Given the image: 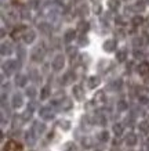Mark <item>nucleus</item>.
Instances as JSON below:
<instances>
[{
	"label": "nucleus",
	"mask_w": 149,
	"mask_h": 151,
	"mask_svg": "<svg viewBox=\"0 0 149 151\" xmlns=\"http://www.w3.org/2000/svg\"><path fill=\"white\" fill-rule=\"evenodd\" d=\"M63 65H65V58H63L62 54H58L53 61V69L54 71H61L63 68Z\"/></svg>",
	"instance_id": "f257e3e1"
},
{
	"label": "nucleus",
	"mask_w": 149,
	"mask_h": 151,
	"mask_svg": "<svg viewBox=\"0 0 149 151\" xmlns=\"http://www.w3.org/2000/svg\"><path fill=\"white\" fill-rule=\"evenodd\" d=\"M43 57H44V49L43 47H36L32 53V60L33 61H40Z\"/></svg>",
	"instance_id": "f03ea898"
},
{
	"label": "nucleus",
	"mask_w": 149,
	"mask_h": 151,
	"mask_svg": "<svg viewBox=\"0 0 149 151\" xmlns=\"http://www.w3.org/2000/svg\"><path fill=\"white\" fill-rule=\"evenodd\" d=\"M40 116L43 119H46V121H50V119H53V116H54V114H53V111L50 110V108H41L40 110Z\"/></svg>",
	"instance_id": "7ed1b4c3"
},
{
	"label": "nucleus",
	"mask_w": 149,
	"mask_h": 151,
	"mask_svg": "<svg viewBox=\"0 0 149 151\" xmlns=\"http://www.w3.org/2000/svg\"><path fill=\"white\" fill-rule=\"evenodd\" d=\"M15 67H17V63L15 61H11V60H9L7 63H6L4 65H3V68H4V72L7 73H11L15 69Z\"/></svg>",
	"instance_id": "20e7f679"
},
{
	"label": "nucleus",
	"mask_w": 149,
	"mask_h": 151,
	"mask_svg": "<svg viewBox=\"0 0 149 151\" xmlns=\"http://www.w3.org/2000/svg\"><path fill=\"white\" fill-rule=\"evenodd\" d=\"M115 47H116V42L113 40V39H109V40H106L104 43V50L108 51V53L115 50Z\"/></svg>",
	"instance_id": "39448f33"
},
{
	"label": "nucleus",
	"mask_w": 149,
	"mask_h": 151,
	"mask_svg": "<svg viewBox=\"0 0 149 151\" xmlns=\"http://www.w3.org/2000/svg\"><path fill=\"white\" fill-rule=\"evenodd\" d=\"M73 96L76 97L77 100H83V97H84V92H83V89L81 86H73Z\"/></svg>",
	"instance_id": "423d86ee"
},
{
	"label": "nucleus",
	"mask_w": 149,
	"mask_h": 151,
	"mask_svg": "<svg viewBox=\"0 0 149 151\" xmlns=\"http://www.w3.org/2000/svg\"><path fill=\"white\" fill-rule=\"evenodd\" d=\"M22 103H24V100H22V96L21 94H14L13 96V107L14 108H18V107H21L22 105Z\"/></svg>",
	"instance_id": "0eeeda50"
},
{
	"label": "nucleus",
	"mask_w": 149,
	"mask_h": 151,
	"mask_svg": "<svg viewBox=\"0 0 149 151\" xmlns=\"http://www.w3.org/2000/svg\"><path fill=\"white\" fill-rule=\"evenodd\" d=\"M126 144L127 146H130V147H133V146H135L137 144V136L134 134V133H128V134H127Z\"/></svg>",
	"instance_id": "6e6552de"
},
{
	"label": "nucleus",
	"mask_w": 149,
	"mask_h": 151,
	"mask_svg": "<svg viewBox=\"0 0 149 151\" xmlns=\"http://www.w3.org/2000/svg\"><path fill=\"white\" fill-rule=\"evenodd\" d=\"M35 37H36L35 31H28V32L24 35V42H25V43H32V42L35 40Z\"/></svg>",
	"instance_id": "1a4fd4ad"
},
{
	"label": "nucleus",
	"mask_w": 149,
	"mask_h": 151,
	"mask_svg": "<svg viewBox=\"0 0 149 151\" xmlns=\"http://www.w3.org/2000/svg\"><path fill=\"white\" fill-rule=\"evenodd\" d=\"M88 29H90V24L86 22V21H80V22L77 24V31H79V32L84 33V32H87Z\"/></svg>",
	"instance_id": "9d476101"
},
{
	"label": "nucleus",
	"mask_w": 149,
	"mask_h": 151,
	"mask_svg": "<svg viewBox=\"0 0 149 151\" xmlns=\"http://www.w3.org/2000/svg\"><path fill=\"white\" fill-rule=\"evenodd\" d=\"M138 73H141V75L149 73V64L148 63H141V64L138 65Z\"/></svg>",
	"instance_id": "9b49d317"
},
{
	"label": "nucleus",
	"mask_w": 149,
	"mask_h": 151,
	"mask_svg": "<svg viewBox=\"0 0 149 151\" xmlns=\"http://www.w3.org/2000/svg\"><path fill=\"white\" fill-rule=\"evenodd\" d=\"M75 36H76V32H75L73 29H69V31H66V32H65L63 39H65V42H66V43H69V42H72L73 39H75Z\"/></svg>",
	"instance_id": "f8f14e48"
},
{
	"label": "nucleus",
	"mask_w": 149,
	"mask_h": 151,
	"mask_svg": "<svg viewBox=\"0 0 149 151\" xmlns=\"http://www.w3.org/2000/svg\"><path fill=\"white\" fill-rule=\"evenodd\" d=\"M138 129H140L141 133L146 134V133H149V124L146 121H142V122H140V125H138Z\"/></svg>",
	"instance_id": "ddd939ff"
},
{
	"label": "nucleus",
	"mask_w": 149,
	"mask_h": 151,
	"mask_svg": "<svg viewBox=\"0 0 149 151\" xmlns=\"http://www.w3.org/2000/svg\"><path fill=\"white\" fill-rule=\"evenodd\" d=\"M98 85H99L98 76H91V78H88V87H90V89H94V87H97Z\"/></svg>",
	"instance_id": "4468645a"
},
{
	"label": "nucleus",
	"mask_w": 149,
	"mask_h": 151,
	"mask_svg": "<svg viewBox=\"0 0 149 151\" xmlns=\"http://www.w3.org/2000/svg\"><path fill=\"white\" fill-rule=\"evenodd\" d=\"M26 76L25 75H17V78H15V83L18 85V86H25L26 85Z\"/></svg>",
	"instance_id": "2eb2a0df"
},
{
	"label": "nucleus",
	"mask_w": 149,
	"mask_h": 151,
	"mask_svg": "<svg viewBox=\"0 0 149 151\" xmlns=\"http://www.w3.org/2000/svg\"><path fill=\"white\" fill-rule=\"evenodd\" d=\"M11 53V45L10 43H3L1 45V54L6 55V54H10Z\"/></svg>",
	"instance_id": "dca6fc26"
},
{
	"label": "nucleus",
	"mask_w": 149,
	"mask_h": 151,
	"mask_svg": "<svg viewBox=\"0 0 149 151\" xmlns=\"http://www.w3.org/2000/svg\"><path fill=\"white\" fill-rule=\"evenodd\" d=\"M108 6H109V9L113 10V11H116V10L119 9V1L118 0H108Z\"/></svg>",
	"instance_id": "f3484780"
},
{
	"label": "nucleus",
	"mask_w": 149,
	"mask_h": 151,
	"mask_svg": "<svg viewBox=\"0 0 149 151\" xmlns=\"http://www.w3.org/2000/svg\"><path fill=\"white\" fill-rule=\"evenodd\" d=\"M113 132H115L116 136H122L123 134V126L120 124H116L115 126H113Z\"/></svg>",
	"instance_id": "a211bd4d"
},
{
	"label": "nucleus",
	"mask_w": 149,
	"mask_h": 151,
	"mask_svg": "<svg viewBox=\"0 0 149 151\" xmlns=\"http://www.w3.org/2000/svg\"><path fill=\"white\" fill-rule=\"evenodd\" d=\"M131 22L134 24L135 27H138V25H142V24H144V18H142L141 15H135L134 18L131 19Z\"/></svg>",
	"instance_id": "6ab92c4d"
},
{
	"label": "nucleus",
	"mask_w": 149,
	"mask_h": 151,
	"mask_svg": "<svg viewBox=\"0 0 149 151\" xmlns=\"http://www.w3.org/2000/svg\"><path fill=\"white\" fill-rule=\"evenodd\" d=\"M48 96H50V89L47 86L43 87V89H41V93H40V99L41 100H46Z\"/></svg>",
	"instance_id": "aec40b11"
},
{
	"label": "nucleus",
	"mask_w": 149,
	"mask_h": 151,
	"mask_svg": "<svg viewBox=\"0 0 149 151\" xmlns=\"http://www.w3.org/2000/svg\"><path fill=\"white\" fill-rule=\"evenodd\" d=\"M72 108V101L69 100V99H65V100L62 101V110H71Z\"/></svg>",
	"instance_id": "412c9836"
},
{
	"label": "nucleus",
	"mask_w": 149,
	"mask_h": 151,
	"mask_svg": "<svg viewBox=\"0 0 149 151\" xmlns=\"http://www.w3.org/2000/svg\"><path fill=\"white\" fill-rule=\"evenodd\" d=\"M35 130H36V133H39V134H40V133H43L46 130V126L43 124L36 122V124H35Z\"/></svg>",
	"instance_id": "4be33fe9"
},
{
	"label": "nucleus",
	"mask_w": 149,
	"mask_h": 151,
	"mask_svg": "<svg viewBox=\"0 0 149 151\" xmlns=\"http://www.w3.org/2000/svg\"><path fill=\"white\" fill-rule=\"evenodd\" d=\"M98 137H99V140H101V142H108V140H109V133L106 132V130H104V132H101L98 134Z\"/></svg>",
	"instance_id": "5701e85b"
},
{
	"label": "nucleus",
	"mask_w": 149,
	"mask_h": 151,
	"mask_svg": "<svg viewBox=\"0 0 149 151\" xmlns=\"http://www.w3.org/2000/svg\"><path fill=\"white\" fill-rule=\"evenodd\" d=\"M126 55H127L126 50H120V51H118L116 58H118V61H124V60H126Z\"/></svg>",
	"instance_id": "b1692460"
},
{
	"label": "nucleus",
	"mask_w": 149,
	"mask_h": 151,
	"mask_svg": "<svg viewBox=\"0 0 149 151\" xmlns=\"http://www.w3.org/2000/svg\"><path fill=\"white\" fill-rule=\"evenodd\" d=\"M95 101H98V103H104L105 101V93L104 92H98L95 94Z\"/></svg>",
	"instance_id": "393cba45"
},
{
	"label": "nucleus",
	"mask_w": 149,
	"mask_h": 151,
	"mask_svg": "<svg viewBox=\"0 0 149 151\" xmlns=\"http://www.w3.org/2000/svg\"><path fill=\"white\" fill-rule=\"evenodd\" d=\"M63 151H76V146L75 143H66L63 147Z\"/></svg>",
	"instance_id": "a878e982"
},
{
	"label": "nucleus",
	"mask_w": 149,
	"mask_h": 151,
	"mask_svg": "<svg viewBox=\"0 0 149 151\" xmlns=\"http://www.w3.org/2000/svg\"><path fill=\"white\" fill-rule=\"evenodd\" d=\"M26 142L28 143H29V144H31V146H32V144H35V142H36V139H35V137H33V133H26Z\"/></svg>",
	"instance_id": "bb28decb"
},
{
	"label": "nucleus",
	"mask_w": 149,
	"mask_h": 151,
	"mask_svg": "<svg viewBox=\"0 0 149 151\" xmlns=\"http://www.w3.org/2000/svg\"><path fill=\"white\" fill-rule=\"evenodd\" d=\"M59 126H61L63 130H68V129L71 128V122H69V121H61V122H59Z\"/></svg>",
	"instance_id": "cd10ccee"
},
{
	"label": "nucleus",
	"mask_w": 149,
	"mask_h": 151,
	"mask_svg": "<svg viewBox=\"0 0 149 151\" xmlns=\"http://www.w3.org/2000/svg\"><path fill=\"white\" fill-rule=\"evenodd\" d=\"M39 29H41V31H43V32H48L50 31V27H48V24H46V22H43V24H40V25H39Z\"/></svg>",
	"instance_id": "c85d7f7f"
},
{
	"label": "nucleus",
	"mask_w": 149,
	"mask_h": 151,
	"mask_svg": "<svg viewBox=\"0 0 149 151\" xmlns=\"http://www.w3.org/2000/svg\"><path fill=\"white\" fill-rule=\"evenodd\" d=\"M126 108H127L126 101H119V103H118V110L119 111H124Z\"/></svg>",
	"instance_id": "c756f323"
},
{
	"label": "nucleus",
	"mask_w": 149,
	"mask_h": 151,
	"mask_svg": "<svg viewBox=\"0 0 149 151\" xmlns=\"http://www.w3.org/2000/svg\"><path fill=\"white\" fill-rule=\"evenodd\" d=\"M26 94L28 97H35L36 96V90H35V87H29L26 90Z\"/></svg>",
	"instance_id": "7c9ffc66"
},
{
	"label": "nucleus",
	"mask_w": 149,
	"mask_h": 151,
	"mask_svg": "<svg viewBox=\"0 0 149 151\" xmlns=\"http://www.w3.org/2000/svg\"><path fill=\"white\" fill-rule=\"evenodd\" d=\"M133 45H134L135 47L142 46V39H141V37H135V39L133 40Z\"/></svg>",
	"instance_id": "2f4dec72"
},
{
	"label": "nucleus",
	"mask_w": 149,
	"mask_h": 151,
	"mask_svg": "<svg viewBox=\"0 0 149 151\" xmlns=\"http://www.w3.org/2000/svg\"><path fill=\"white\" fill-rule=\"evenodd\" d=\"M134 9L138 10V11H144V10H145V4L142 3V1H140V3H137V4L134 6Z\"/></svg>",
	"instance_id": "473e14b6"
},
{
	"label": "nucleus",
	"mask_w": 149,
	"mask_h": 151,
	"mask_svg": "<svg viewBox=\"0 0 149 151\" xmlns=\"http://www.w3.org/2000/svg\"><path fill=\"white\" fill-rule=\"evenodd\" d=\"M81 143H83V146L84 147H91V139L90 137H84Z\"/></svg>",
	"instance_id": "72a5a7b5"
},
{
	"label": "nucleus",
	"mask_w": 149,
	"mask_h": 151,
	"mask_svg": "<svg viewBox=\"0 0 149 151\" xmlns=\"http://www.w3.org/2000/svg\"><path fill=\"white\" fill-rule=\"evenodd\" d=\"M116 22H118L119 25H126L127 21H126V18H124V17H118V18H116Z\"/></svg>",
	"instance_id": "f704fd0d"
},
{
	"label": "nucleus",
	"mask_w": 149,
	"mask_h": 151,
	"mask_svg": "<svg viewBox=\"0 0 149 151\" xmlns=\"http://www.w3.org/2000/svg\"><path fill=\"white\" fill-rule=\"evenodd\" d=\"M31 114H32V111L28 110L25 114H22V119H24V121H28V119L31 118Z\"/></svg>",
	"instance_id": "c9c22d12"
},
{
	"label": "nucleus",
	"mask_w": 149,
	"mask_h": 151,
	"mask_svg": "<svg viewBox=\"0 0 149 151\" xmlns=\"http://www.w3.org/2000/svg\"><path fill=\"white\" fill-rule=\"evenodd\" d=\"M21 15H22V18H25V19H28L29 17H31V14H28V10L26 9L22 10V14H21Z\"/></svg>",
	"instance_id": "e433bc0d"
},
{
	"label": "nucleus",
	"mask_w": 149,
	"mask_h": 151,
	"mask_svg": "<svg viewBox=\"0 0 149 151\" xmlns=\"http://www.w3.org/2000/svg\"><path fill=\"white\" fill-rule=\"evenodd\" d=\"M71 76H72V73H66V75H65V78H63V83L71 82Z\"/></svg>",
	"instance_id": "4c0bfd02"
},
{
	"label": "nucleus",
	"mask_w": 149,
	"mask_h": 151,
	"mask_svg": "<svg viewBox=\"0 0 149 151\" xmlns=\"http://www.w3.org/2000/svg\"><path fill=\"white\" fill-rule=\"evenodd\" d=\"M79 42H80V45H87V43H88V39H87V37H84V36H81Z\"/></svg>",
	"instance_id": "58836bf2"
},
{
	"label": "nucleus",
	"mask_w": 149,
	"mask_h": 151,
	"mask_svg": "<svg viewBox=\"0 0 149 151\" xmlns=\"http://www.w3.org/2000/svg\"><path fill=\"white\" fill-rule=\"evenodd\" d=\"M80 11H81V15H83V14H84V15H86V14H87V11H88V7H87V6H84V7H81V9H80Z\"/></svg>",
	"instance_id": "ea45409f"
},
{
	"label": "nucleus",
	"mask_w": 149,
	"mask_h": 151,
	"mask_svg": "<svg viewBox=\"0 0 149 151\" xmlns=\"http://www.w3.org/2000/svg\"><path fill=\"white\" fill-rule=\"evenodd\" d=\"M148 99H146V97H140V103H142V104H146V103H148Z\"/></svg>",
	"instance_id": "a19ab883"
},
{
	"label": "nucleus",
	"mask_w": 149,
	"mask_h": 151,
	"mask_svg": "<svg viewBox=\"0 0 149 151\" xmlns=\"http://www.w3.org/2000/svg\"><path fill=\"white\" fill-rule=\"evenodd\" d=\"M120 86H122V81H116V82H115V87H116V89H119Z\"/></svg>",
	"instance_id": "79ce46f5"
},
{
	"label": "nucleus",
	"mask_w": 149,
	"mask_h": 151,
	"mask_svg": "<svg viewBox=\"0 0 149 151\" xmlns=\"http://www.w3.org/2000/svg\"><path fill=\"white\" fill-rule=\"evenodd\" d=\"M101 10H102V9H101V6H97V7H94V11H97V14L101 13Z\"/></svg>",
	"instance_id": "37998d69"
},
{
	"label": "nucleus",
	"mask_w": 149,
	"mask_h": 151,
	"mask_svg": "<svg viewBox=\"0 0 149 151\" xmlns=\"http://www.w3.org/2000/svg\"><path fill=\"white\" fill-rule=\"evenodd\" d=\"M134 55H135L137 58H140V57H142V53H141V51H135V53H134Z\"/></svg>",
	"instance_id": "c03bdc74"
},
{
	"label": "nucleus",
	"mask_w": 149,
	"mask_h": 151,
	"mask_svg": "<svg viewBox=\"0 0 149 151\" xmlns=\"http://www.w3.org/2000/svg\"><path fill=\"white\" fill-rule=\"evenodd\" d=\"M13 37H14V39H18V37H19V33L17 32V31H15V32L13 33Z\"/></svg>",
	"instance_id": "a18cd8bd"
},
{
	"label": "nucleus",
	"mask_w": 149,
	"mask_h": 151,
	"mask_svg": "<svg viewBox=\"0 0 149 151\" xmlns=\"http://www.w3.org/2000/svg\"><path fill=\"white\" fill-rule=\"evenodd\" d=\"M11 1H13V3H17V1H18V0H11Z\"/></svg>",
	"instance_id": "49530a36"
},
{
	"label": "nucleus",
	"mask_w": 149,
	"mask_h": 151,
	"mask_svg": "<svg viewBox=\"0 0 149 151\" xmlns=\"http://www.w3.org/2000/svg\"><path fill=\"white\" fill-rule=\"evenodd\" d=\"M95 1H99V0H94V3H95Z\"/></svg>",
	"instance_id": "de8ad7c7"
}]
</instances>
